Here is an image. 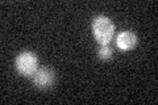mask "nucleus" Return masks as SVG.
<instances>
[{
    "label": "nucleus",
    "mask_w": 158,
    "mask_h": 105,
    "mask_svg": "<svg viewBox=\"0 0 158 105\" xmlns=\"http://www.w3.org/2000/svg\"><path fill=\"white\" fill-rule=\"evenodd\" d=\"M91 29L94 37L100 45H108L115 34V25L106 16H98L94 18Z\"/></svg>",
    "instance_id": "1"
},
{
    "label": "nucleus",
    "mask_w": 158,
    "mask_h": 105,
    "mask_svg": "<svg viewBox=\"0 0 158 105\" xmlns=\"http://www.w3.org/2000/svg\"><path fill=\"white\" fill-rule=\"evenodd\" d=\"M15 67L21 76L33 78L38 70V58L32 51H23L16 57Z\"/></svg>",
    "instance_id": "2"
},
{
    "label": "nucleus",
    "mask_w": 158,
    "mask_h": 105,
    "mask_svg": "<svg viewBox=\"0 0 158 105\" xmlns=\"http://www.w3.org/2000/svg\"><path fill=\"white\" fill-rule=\"evenodd\" d=\"M54 79H56V75H54L53 70L48 68V67H42L38 68L37 72L33 75V83L34 86L41 88V89H46L50 88L54 83Z\"/></svg>",
    "instance_id": "3"
},
{
    "label": "nucleus",
    "mask_w": 158,
    "mask_h": 105,
    "mask_svg": "<svg viewBox=\"0 0 158 105\" xmlns=\"http://www.w3.org/2000/svg\"><path fill=\"white\" fill-rule=\"evenodd\" d=\"M116 45L121 51H131L136 47L137 45V37L136 34L131 30H124L121 32L116 37Z\"/></svg>",
    "instance_id": "4"
},
{
    "label": "nucleus",
    "mask_w": 158,
    "mask_h": 105,
    "mask_svg": "<svg viewBox=\"0 0 158 105\" xmlns=\"http://www.w3.org/2000/svg\"><path fill=\"white\" fill-rule=\"evenodd\" d=\"M113 55V50L112 47H110L108 45H102V47L99 49L98 51V57L103 59V61H108V59H111Z\"/></svg>",
    "instance_id": "5"
}]
</instances>
